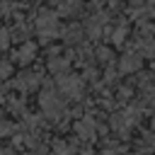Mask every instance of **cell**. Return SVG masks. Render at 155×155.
I'll list each match as a JSON object with an SVG mask.
<instances>
[{
  "mask_svg": "<svg viewBox=\"0 0 155 155\" xmlns=\"http://www.w3.org/2000/svg\"><path fill=\"white\" fill-rule=\"evenodd\" d=\"M41 109H44V114L46 116H51V119H58L61 114H63V102L53 94V92H46V94H41Z\"/></svg>",
  "mask_w": 155,
  "mask_h": 155,
  "instance_id": "1",
  "label": "cell"
},
{
  "mask_svg": "<svg viewBox=\"0 0 155 155\" xmlns=\"http://www.w3.org/2000/svg\"><path fill=\"white\" fill-rule=\"evenodd\" d=\"M36 27L41 29L44 36H56V34H58V19H56V15H51V12H41L39 19H36Z\"/></svg>",
  "mask_w": 155,
  "mask_h": 155,
  "instance_id": "2",
  "label": "cell"
},
{
  "mask_svg": "<svg viewBox=\"0 0 155 155\" xmlns=\"http://www.w3.org/2000/svg\"><path fill=\"white\" fill-rule=\"evenodd\" d=\"M58 87H61L63 94H70V97H78V94L82 92L80 78H61V80H58Z\"/></svg>",
  "mask_w": 155,
  "mask_h": 155,
  "instance_id": "3",
  "label": "cell"
},
{
  "mask_svg": "<svg viewBox=\"0 0 155 155\" xmlns=\"http://www.w3.org/2000/svg\"><path fill=\"white\" fill-rule=\"evenodd\" d=\"M138 65H140V56L138 53H126L119 61V70L121 73H133V70H138Z\"/></svg>",
  "mask_w": 155,
  "mask_h": 155,
  "instance_id": "4",
  "label": "cell"
},
{
  "mask_svg": "<svg viewBox=\"0 0 155 155\" xmlns=\"http://www.w3.org/2000/svg\"><path fill=\"white\" fill-rule=\"evenodd\" d=\"M94 128H97V126H94L92 119H82L80 124H75V131H78L82 138H92V136H94Z\"/></svg>",
  "mask_w": 155,
  "mask_h": 155,
  "instance_id": "5",
  "label": "cell"
},
{
  "mask_svg": "<svg viewBox=\"0 0 155 155\" xmlns=\"http://www.w3.org/2000/svg\"><path fill=\"white\" fill-rule=\"evenodd\" d=\"M138 56L155 58V39H140L138 41Z\"/></svg>",
  "mask_w": 155,
  "mask_h": 155,
  "instance_id": "6",
  "label": "cell"
},
{
  "mask_svg": "<svg viewBox=\"0 0 155 155\" xmlns=\"http://www.w3.org/2000/svg\"><path fill=\"white\" fill-rule=\"evenodd\" d=\"M68 58H51L48 61V68H51V73H56V75H63L65 70H68Z\"/></svg>",
  "mask_w": 155,
  "mask_h": 155,
  "instance_id": "7",
  "label": "cell"
},
{
  "mask_svg": "<svg viewBox=\"0 0 155 155\" xmlns=\"http://www.w3.org/2000/svg\"><path fill=\"white\" fill-rule=\"evenodd\" d=\"M31 56H34V44H24V46L17 51V56H15V58H17L19 63H29V61H31Z\"/></svg>",
  "mask_w": 155,
  "mask_h": 155,
  "instance_id": "8",
  "label": "cell"
},
{
  "mask_svg": "<svg viewBox=\"0 0 155 155\" xmlns=\"http://www.w3.org/2000/svg\"><path fill=\"white\" fill-rule=\"evenodd\" d=\"M39 85V78L36 75H22L19 80H17V87L19 90H34Z\"/></svg>",
  "mask_w": 155,
  "mask_h": 155,
  "instance_id": "9",
  "label": "cell"
},
{
  "mask_svg": "<svg viewBox=\"0 0 155 155\" xmlns=\"http://www.w3.org/2000/svg\"><path fill=\"white\" fill-rule=\"evenodd\" d=\"M10 131H12V126L2 121V124H0V136H5V133H10Z\"/></svg>",
  "mask_w": 155,
  "mask_h": 155,
  "instance_id": "10",
  "label": "cell"
},
{
  "mask_svg": "<svg viewBox=\"0 0 155 155\" xmlns=\"http://www.w3.org/2000/svg\"><path fill=\"white\" fill-rule=\"evenodd\" d=\"M153 128H155V116H153Z\"/></svg>",
  "mask_w": 155,
  "mask_h": 155,
  "instance_id": "11",
  "label": "cell"
},
{
  "mask_svg": "<svg viewBox=\"0 0 155 155\" xmlns=\"http://www.w3.org/2000/svg\"><path fill=\"white\" fill-rule=\"evenodd\" d=\"M0 102H2V90H0Z\"/></svg>",
  "mask_w": 155,
  "mask_h": 155,
  "instance_id": "12",
  "label": "cell"
},
{
  "mask_svg": "<svg viewBox=\"0 0 155 155\" xmlns=\"http://www.w3.org/2000/svg\"><path fill=\"white\" fill-rule=\"evenodd\" d=\"M153 70H155V63H153Z\"/></svg>",
  "mask_w": 155,
  "mask_h": 155,
  "instance_id": "13",
  "label": "cell"
},
{
  "mask_svg": "<svg viewBox=\"0 0 155 155\" xmlns=\"http://www.w3.org/2000/svg\"><path fill=\"white\" fill-rule=\"evenodd\" d=\"M0 12H2V5H0Z\"/></svg>",
  "mask_w": 155,
  "mask_h": 155,
  "instance_id": "14",
  "label": "cell"
}]
</instances>
